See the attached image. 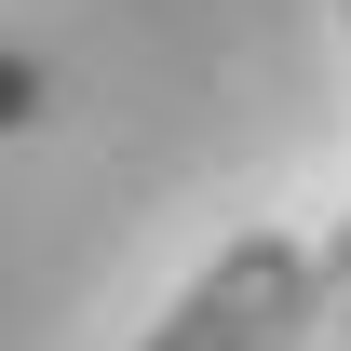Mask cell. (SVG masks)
Masks as SVG:
<instances>
[{
  "label": "cell",
  "mask_w": 351,
  "mask_h": 351,
  "mask_svg": "<svg viewBox=\"0 0 351 351\" xmlns=\"http://www.w3.org/2000/svg\"><path fill=\"white\" fill-rule=\"evenodd\" d=\"M41 108H54V82H41V54H14V41H0V135H27Z\"/></svg>",
  "instance_id": "3"
},
{
  "label": "cell",
  "mask_w": 351,
  "mask_h": 351,
  "mask_svg": "<svg viewBox=\"0 0 351 351\" xmlns=\"http://www.w3.org/2000/svg\"><path fill=\"white\" fill-rule=\"evenodd\" d=\"M311 243H284V230H243V243H217V257L189 270V298L149 324V351H284V324H298L311 298Z\"/></svg>",
  "instance_id": "1"
},
{
  "label": "cell",
  "mask_w": 351,
  "mask_h": 351,
  "mask_svg": "<svg viewBox=\"0 0 351 351\" xmlns=\"http://www.w3.org/2000/svg\"><path fill=\"white\" fill-rule=\"evenodd\" d=\"M284 351H351V230L324 243V270H311L298 324H284Z\"/></svg>",
  "instance_id": "2"
}]
</instances>
